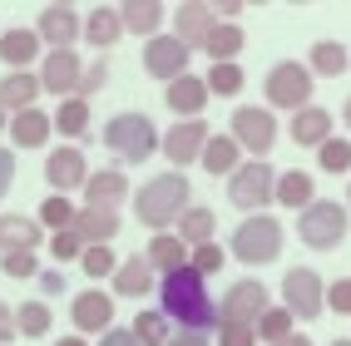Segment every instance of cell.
Returning <instances> with one entry per match:
<instances>
[{"label":"cell","instance_id":"obj_23","mask_svg":"<svg viewBox=\"0 0 351 346\" xmlns=\"http://www.w3.org/2000/svg\"><path fill=\"white\" fill-rule=\"evenodd\" d=\"M40 247V223L25 213H0V258L5 252H35Z\"/></svg>","mask_w":351,"mask_h":346},{"label":"cell","instance_id":"obj_52","mask_svg":"<svg viewBox=\"0 0 351 346\" xmlns=\"http://www.w3.org/2000/svg\"><path fill=\"white\" fill-rule=\"evenodd\" d=\"M40 292L45 297H60L64 292V272H40Z\"/></svg>","mask_w":351,"mask_h":346},{"label":"cell","instance_id":"obj_1","mask_svg":"<svg viewBox=\"0 0 351 346\" xmlns=\"http://www.w3.org/2000/svg\"><path fill=\"white\" fill-rule=\"evenodd\" d=\"M158 312L178 321L183 332H213L218 327V302L208 297V277H198L193 267H178V272H163L158 282Z\"/></svg>","mask_w":351,"mask_h":346},{"label":"cell","instance_id":"obj_39","mask_svg":"<svg viewBox=\"0 0 351 346\" xmlns=\"http://www.w3.org/2000/svg\"><path fill=\"white\" fill-rule=\"evenodd\" d=\"M208 95H218V99H232V95H243V84H247V75H243V69L238 64H213V69H208Z\"/></svg>","mask_w":351,"mask_h":346},{"label":"cell","instance_id":"obj_41","mask_svg":"<svg viewBox=\"0 0 351 346\" xmlns=\"http://www.w3.org/2000/svg\"><path fill=\"white\" fill-rule=\"evenodd\" d=\"M317 164L326 173H351V144L346 138H326V144L317 149Z\"/></svg>","mask_w":351,"mask_h":346},{"label":"cell","instance_id":"obj_58","mask_svg":"<svg viewBox=\"0 0 351 346\" xmlns=\"http://www.w3.org/2000/svg\"><path fill=\"white\" fill-rule=\"evenodd\" d=\"M0 129H10V114H5V104H0Z\"/></svg>","mask_w":351,"mask_h":346},{"label":"cell","instance_id":"obj_25","mask_svg":"<svg viewBox=\"0 0 351 346\" xmlns=\"http://www.w3.org/2000/svg\"><path fill=\"white\" fill-rule=\"evenodd\" d=\"M198 164L213 173V178H232V173L243 169V149L232 144L228 134H208V144H203V158H198Z\"/></svg>","mask_w":351,"mask_h":346},{"label":"cell","instance_id":"obj_31","mask_svg":"<svg viewBox=\"0 0 351 346\" xmlns=\"http://www.w3.org/2000/svg\"><path fill=\"white\" fill-rule=\"evenodd\" d=\"M312 193H317L312 173H302V169L277 173V188H272V198L282 203V208H307V203H312Z\"/></svg>","mask_w":351,"mask_h":346},{"label":"cell","instance_id":"obj_26","mask_svg":"<svg viewBox=\"0 0 351 346\" xmlns=\"http://www.w3.org/2000/svg\"><path fill=\"white\" fill-rule=\"evenodd\" d=\"M163 15H169V10H163L158 5V0H124V5H119V25H124V35H158V25H163Z\"/></svg>","mask_w":351,"mask_h":346},{"label":"cell","instance_id":"obj_17","mask_svg":"<svg viewBox=\"0 0 351 346\" xmlns=\"http://www.w3.org/2000/svg\"><path fill=\"white\" fill-rule=\"evenodd\" d=\"M80 233L84 247H109L114 233H119V213L114 208H75V223H69Z\"/></svg>","mask_w":351,"mask_h":346},{"label":"cell","instance_id":"obj_21","mask_svg":"<svg viewBox=\"0 0 351 346\" xmlns=\"http://www.w3.org/2000/svg\"><path fill=\"white\" fill-rule=\"evenodd\" d=\"M326 138H332V109L307 104V109L292 114V144H302V149H322Z\"/></svg>","mask_w":351,"mask_h":346},{"label":"cell","instance_id":"obj_4","mask_svg":"<svg viewBox=\"0 0 351 346\" xmlns=\"http://www.w3.org/2000/svg\"><path fill=\"white\" fill-rule=\"evenodd\" d=\"M104 149L119 153L124 164H144V158L158 153V129L149 114H114L104 124Z\"/></svg>","mask_w":351,"mask_h":346},{"label":"cell","instance_id":"obj_19","mask_svg":"<svg viewBox=\"0 0 351 346\" xmlns=\"http://www.w3.org/2000/svg\"><path fill=\"white\" fill-rule=\"evenodd\" d=\"M163 104H169L173 114H183V119H198V114L208 109V84L198 75H178L173 84H163Z\"/></svg>","mask_w":351,"mask_h":346},{"label":"cell","instance_id":"obj_49","mask_svg":"<svg viewBox=\"0 0 351 346\" xmlns=\"http://www.w3.org/2000/svg\"><path fill=\"white\" fill-rule=\"evenodd\" d=\"M10 183H15V153H10V149H0V198L10 193Z\"/></svg>","mask_w":351,"mask_h":346},{"label":"cell","instance_id":"obj_9","mask_svg":"<svg viewBox=\"0 0 351 346\" xmlns=\"http://www.w3.org/2000/svg\"><path fill=\"white\" fill-rule=\"evenodd\" d=\"M282 307L302 321H317L326 317V287H322V277L312 267H292L282 277Z\"/></svg>","mask_w":351,"mask_h":346},{"label":"cell","instance_id":"obj_20","mask_svg":"<svg viewBox=\"0 0 351 346\" xmlns=\"http://www.w3.org/2000/svg\"><path fill=\"white\" fill-rule=\"evenodd\" d=\"M84 208H114L119 213V203L129 198V178L119 173V169H99V173H89L84 178Z\"/></svg>","mask_w":351,"mask_h":346},{"label":"cell","instance_id":"obj_18","mask_svg":"<svg viewBox=\"0 0 351 346\" xmlns=\"http://www.w3.org/2000/svg\"><path fill=\"white\" fill-rule=\"evenodd\" d=\"M69 317H75V327H80V332H109V327H114V297L99 292V287H89V292L75 297Z\"/></svg>","mask_w":351,"mask_h":346},{"label":"cell","instance_id":"obj_54","mask_svg":"<svg viewBox=\"0 0 351 346\" xmlns=\"http://www.w3.org/2000/svg\"><path fill=\"white\" fill-rule=\"evenodd\" d=\"M213 15H223V20H228V25H232V20H238V15H243V5H238V0H223V5H218Z\"/></svg>","mask_w":351,"mask_h":346},{"label":"cell","instance_id":"obj_35","mask_svg":"<svg viewBox=\"0 0 351 346\" xmlns=\"http://www.w3.org/2000/svg\"><path fill=\"white\" fill-rule=\"evenodd\" d=\"M50 124H55L64 138H84V134H89V104H84V99H75V95L60 99V109L50 114Z\"/></svg>","mask_w":351,"mask_h":346},{"label":"cell","instance_id":"obj_8","mask_svg":"<svg viewBox=\"0 0 351 346\" xmlns=\"http://www.w3.org/2000/svg\"><path fill=\"white\" fill-rule=\"evenodd\" d=\"M228 138L238 144L243 153H272V144H277V114H267V109H257V104H243V109H232V129H228Z\"/></svg>","mask_w":351,"mask_h":346},{"label":"cell","instance_id":"obj_46","mask_svg":"<svg viewBox=\"0 0 351 346\" xmlns=\"http://www.w3.org/2000/svg\"><path fill=\"white\" fill-rule=\"evenodd\" d=\"M0 272L15 277V282H20V277H35L40 272L35 267V252H5V258H0Z\"/></svg>","mask_w":351,"mask_h":346},{"label":"cell","instance_id":"obj_34","mask_svg":"<svg viewBox=\"0 0 351 346\" xmlns=\"http://www.w3.org/2000/svg\"><path fill=\"white\" fill-rule=\"evenodd\" d=\"M346 64H351V55L341 50L337 40H317V45H312V60H307L312 79H317V75H322V79H337V75H346Z\"/></svg>","mask_w":351,"mask_h":346},{"label":"cell","instance_id":"obj_5","mask_svg":"<svg viewBox=\"0 0 351 346\" xmlns=\"http://www.w3.org/2000/svg\"><path fill=\"white\" fill-rule=\"evenodd\" d=\"M232 258L247 262V267H263V262H277L282 258V223L267 218V213H252L238 223V233H232Z\"/></svg>","mask_w":351,"mask_h":346},{"label":"cell","instance_id":"obj_45","mask_svg":"<svg viewBox=\"0 0 351 346\" xmlns=\"http://www.w3.org/2000/svg\"><path fill=\"white\" fill-rule=\"evenodd\" d=\"M50 252H55V262H69V258L84 252V243H80L75 227H64V233H50Z\"/></svg>","mask_w":351,"mask_h":346},{"label":"cell","instance_id":"obj_29","mask_svg":"<svg viewBox=\"0 0 351 346\" xmlns=\"http://www.w3.org/2000/svg\"><path fill=\"white\" fill-rule=\"evenodd\" d=\"M0 60H5L10 69H30L35 60H40V35L35 30H5L0 35Z\"/></svg>","mask_w":351,"mask_h":346},{"label":"cell","instance_id":"obj_38","mask_svg":"<svg viewBox=\"0 0 351 346\" xmlns=\"http://www.w3.org/2000/svg\"><path fill=\"white\" fill-rule=\"evenodd\" d=\"M129 332H134L138 346H169V336H173V332H169V317H163V312H138V321H134Z\"/></svg>","mask_w":351,"mask_h":346},{"label":"cell","instance_id":"obj_59","mask_svg":"<svg viewBox=\"0 0 351 346\" xmlns=\"http://www.w3.org/2000/svg\"><path fill=\"white\" fill-rule=\"evenodd\" d=\"M332 346H351V336H341V341H332Z\"/></svg>","mask_w":351,"mask_h":346},{"label":"cell","instance_id":"obj_27","mask_svg":"<svg viewBox=\"0 0 351 346\" xmlns=\"http://www.w3.org/2000/svg\"><path fill=\"white\" fill-rule=\"evenodd\" d=\"M154 292V267L149 258H124L119 267H114V297H149Z\"/></svg>","mask_w":351,"mask_h":346},{"label":"cell","instance_id":"obj_28","mask_svg":"<svg viewBox=\"0 0 351 346\" xmlns=\"http://www.w3.org/2000/svg\"><path fill=\"white\" fill-rule=\"evenodd\" d=\"M35 99H40V75H25V69H10V75L0 79V104H5V114L35 109Z\"/></svg>","mask_w":351,"mask_h":346},{"label":"cell","instance_id":"obj_60","mask_svg":"<svg viewBox=\"0 0 351 346\" xmlns=\"http://www.w3.org/2000/svg\"><path fill=\"white\" fill-rule=\"evenodd\" d=\"M346 213H351V198H346Z\"/></svg>","mask_w":351,"mask_h":346},{"label":"cell","instance_id":"obj_51","mask_svg":"<svg viewBox=\"0 0 351 346\" xmlns=\"http://www.w3.org/2000/svg\"><path fill=\"white\" fill-rule=\"evenodd\" d=\"M99 346H138V341H134V332H124V327H109V332L99 336Z\"/></svg>","mask_w":351,"mask_h":346},{"label":"cell","instance_id":"obj_48","mask_svg":"<svg viewBox=\"0 0 351 346\" xmlns=\"http://www.w3.org/2000/svg\"><path fill=\"white\" fill-rule=\"evenodd\" d=\"M218 346H257V332L238 327V321H223V327H218Z\"/></svg>","mask_w":351,"mask_h":346},{"label":"cell","instance_id":"obj_33","mask_svg":"<svg viewBox=\"0 0 351 346\" xmlns=\"http://www.w3.org/2000/svg\"><path fill=\"white\" fill-rule=\"evenodd\" d=\"M243 45H247V35H243L238 25H218L213 35L203 40V50H208V60H213V64H238Z\"/></svg>","mask_w":351,"mask_h":346},{"label":"cell","instance_id":"obj_16","mask_svg":"<svg viewBox=\"0 0 351 346\" xmlns=\"http://www.w3.org/2000/svg\"><path fill=\"white\" fill-rule=\"evenodd\" d=\"M218 30V15L213 5H203V0H189V5L173 10V40L189 45V50H203V40Z\"/></svg>","mask_w":351,"mask_h":346},{"label":"cell","instance_id":"obj_44","mask_svg":"<svg viewBox=\"0 0 351 346\" xmlns=\"http://www.w3.org/2000/svg\"><path fill=\"white\" fill-rule=\"evenodd\" d=\"M223 262H228V252H223L218 243H203V247H193V252H189V267H193L198 277H208V272H223Z\"/></svg>","mask_w":351,"mask_h":346},{"label":"cell","instance_id":"obj_13","mask_svg":"<svg viewBox=\"0 0 351 346\" xmlns=\"http://www.w3.org/2000/svg\"><path fill=\"white\" fill-rule=\"evenodd\" d=\"M35 35L50 50H75V40L84 35V20H80L75 5H45L40 20H35Z\"/></svg>","mask_w":351,"mask_h":346},{"label":"cell","instance_id":"obj_6","mask_svg":"<svg viewBox=\"0 0 351 346\" xmlns=\"http://www.w3.org/2000/svg\"><path fill=\"white\" fill-rule=\"evenodd\" d=\"M312 69L307 64H297V60H277L267 69V79H263V95H267V109H307L312 104Z\"/></svg>","mask_w":351,"mask_h":346},{"label":"cell","instance_id":"obj_2","mask_svg":"<svg viewBox=\"0 0 351 346\" xmlns=\"http://www.w3.org/2000/svg\"><path fill=\"white\" fill-rule=\"evenodd\" d=\"M189 178L183 173H158V178H149L144 188L134 193V218L144 223V227H173L183 213H189Z\"/></svg>","mask_w":351,"mask_h":346},{"label":"cell","instance_id":"obj_32","mask_svg":"<svg viewBox=\"0 0 351 346\" xmlns=\"http://www.w3.org/2000/svg\"><path fill=\"white\" fill-rule=\"evenodd\" d=\"M149 267L154 272H178V267H189V247H183L173 233H154V243H149Z\"/></svg>","mask_w":351,"mask_h":346},{"label":"cell","instance_id":"obj_11","mask_svg":"<svg viewBox=\"0 0 351 346\" xmlns=\"http://www.w3.org/2000/svg\"><path fill=\"white\" fill-rule=\"evenodd\" d=\"M203 144H208V124L203 119H178L169 134H158V153L173 164V173H183L189 164H198Z\"/></svg>","mask_w":351,"mask_h":346},{"label":"cell","instance_id":"obj_43","mask_svg":"<svg viewBox=\"0 0 351 346\" xmlns=\"http://www.w3.org/2000/svg\"><path fill=\"white\" fill-rule=\"evenodd\" d=\"M80 267H84V272L99 282V277H114L119 258H114V247H84V252H80Z\"/></svg>","mask_w":351,"mask_h":346},{"label":"cell","instance_id":"obj_7","mask_svg":"<svg viewBox=\"0 0 351 346\" xmlns=\"http://www.w3.org/2000/svg\"><path fill=\"white\" fill-rule=\"evenodd\" d=\"M272 188H277V169L267 158H247V164L228 178V203L243 208V213H263V203H272Z\"/></svg>","mask_w":351,"mask_h":346},{"label":"cell","instance_id":"obj_36","mask_svg":"<svg viewBox=\"0 0 351 346\" xmlns=\"http://www.w3.org/2000/svg\"><path fill=\"white\" fill-rule=\"evenodd\" d=\"M15 336H50V307L45 302H20L15 307Z\"/></svg>","mask_w":351,"mask_h":346},{"label":"cell","instance_id":"obj_42","mask_svg":"<svg viewBox=\"0 0 351 346\" xmlns=\"http://www.w3.org/2000/svg\"><path fill=\"white\" fill-rule=\"evenodd\" d=\"M104 79H109V60H104V55H95V60L84 64L80 84H75V99H84V104H89V95H99V89H104Z\"/></svg>","mask_w":351,"mask_h":346},{"label":"cell","instance_id":"obj_56","mask_svg":"<svg viewBox=\"0 0 351 346\" xmlns=\"http://www.w3.org/2000/svg\"><path fill=\"white\" fill-rule=\"evenodd\" d=\"M55 346H84V336H60Z\"/></svg>","mask_w":351,"mask_h":346},{"label":"cell","instance_id":"obj_30","mask_svg":"<svg viewBox=\"0 0 351 346\" xmlns=\"http://www.w3.org/2000/svg\"><path fill=\"white\" fill-rule=\"evenodd\" d=\"M213 233H218V218H213V208H189V213L178 218V233H173V238H178L183 247L193 252V247H203V243H213Z\"/></svg>","mask_w":351,"mask_h":346},{"label":"cell","instance_id":"obj_53","mask_svg":"<svg viewBox=\"0 0 351 346\" xmlns=\"http://www.w3.org/2000/svg\"><path fill=\"white\" fill-rule=\"evenodd\" d=\"M169 346H213L203 332H178V336H169Z\"/></svg>","mask_w":351,"mask_h":346},{"label":"cell","instance_id":"obj_55","mask_svg":"<svg viewBox=\"0 0 351 346\" xmlns=\"http://www.w3.org/2000/svg\"><path fill=\"white\" fill-rule=\"evenodd\" d=\"M277 346H317L312 336H287V341H277Z\"/></svg>","mask_w":351,"mask_h":346},{"label":"cell","instance_id":"obj_22","mask_svg":"<svg viewBox=\"0 0 351 346\" xmlns=\"http://www.w3.org/2000/svg\"><path fill=\"white\" fill-rule=\"evenodd\" d=\"M50 134H55V124H50V114H45V109H20V114H10V138H15V149H45V144H50Z\"/></svg>","mask_w":351,"mask_h":346},{"label":"cell","instance_id":"obj_3","mask_svg":"<svg viewBox=\"0 0 351 346\" xmlns=\"http://www.w3.org/2000/svg\"><path fill=\"white\" fill-rule=\"evenodd\" d=\"M346 223H351V213H346L341 203L312 198L307 208H302V218H297V238L307 243L312 252H337L346 243Z\"/></svg>","mask_w":351,"mask_h":346},{"label":"cell","instance_id":"obj_12","mask_svg":"<svg viewBox=\"0 0 351 346\" xmlns=\"http://www.w3.org/2000/svg\"><path fill=\"white\" fill-rule=\"evenodd\" d=\"M189 45H178L173 35H154V40H144V69L154 79H163V84H173L178 75H189Z\"/></svg>","mask_w":351,"mask_h":346},{"label":"cell","instance_id":"obj_40","mask_svg":"<svg viewBox=\"0 0 351 346\" xmlns=\"http://www.w3.org/2000/svg\"><path fill=\"white\" fill-rule=\"evenodd\" d=\"M40 227H50V233H64L69 223H75V203H69L64 193H50L40 203V218H35Z\"/></svg>","mask_w":351,"mask_h":346},{"label":"cell","instance_id":"obj_37","mask_svg":"<svg viewBox=\"0 0 351 346\" xmlns=\"http://www.w3.org/2000/svg\"><path fill=\"white\" fill-rule=\"evenodd\" d=\"M292 321H297V317H292L287 307H267L263 317H257V327H252V332H257V341L277 346V341H287V336H292Z\"/></svg>","mask_w":351,"mask_h":346},{"label":"cell","instance_id":"obj_47","mask_svg":"<svg viewBox=\"0 0 351 346\" xmlns=\"http://www.w3.org/2000/svg\"><path fill=\"white\" fill-rule=\"evenodd\" d=\"M326 312L351 317V277H341V282H332V287H326Z\"/></svg>","mask_w":351,"mask_h":346},{"label":"cell","instance_id":"obj_50","mask_svg":"<svg viewBox=\"0 0 351 346\" xmlns=\"http://www.w3.org/2000/svg\"><path fill=\"white\" fill-rule=\"evenodd\" d=\"M15 341V307L0 302V346H10Z\"/></svg>","mask_w":351,"mask_h":346},{"label":"cell","instance_id":"obj_57","mask_svg":"<svg viewBox=\"0 0 351 346\" xmlns=\"http://www.w3.org/2000/svg\"><path fill=\"white\" fill-rule=\"evenodd\" d=\"M341 124H346V129H351V99H346V104H341Z\"/></svg>","mask_w":351,"mask_h":346},{"label":"cell","instance_id":"obj_15","mask_svg":"<svg viewBox=\"0 0 351 346\" xmlns=\"http://www.w3.org/2000/svg\"><path fill=\"white\" fill-rule=\"evenodd\" d=\"M84 178H89V164H84V153H80L75 144L45 153V183H50L55 193H75V188H84Z\"/></svg>","mask_w":351,"mask_h":346},{"label":"cell","instance_id":"obj_10","mask_svg":"<svg viewBox=\"0 0 351 346\" xmlns=\"http://www.w3.org/2000/svg\"><path fill=\"white\" fill-rule=\"evenodd\" d=\"M267 312V287L257 282V277H243V282H232L218 302V327L223 321H238V327H257V317Z\"/></svg>","mask_w":351,"mask_h":346},{"label":"cell","instance_id":"obj_24","mask_svg":"<svg viewBox=\"0 0 351 346\" xmlns=\"http://www.w3.org/2000/svg\"><path fill=\"white\" fill-rule=\"evenodd\" d=\"M80 40H89L99 55L109 50V45H119V40H124V25H119V5H95V10L84 15V35H80Z\"/></svg>","mask_w":351,"mask_h":346},{"label":"cell","instance_id":"obj_14","mask_svg":"<svg viewBox=\"0 0 351 346\" xmlns=\"http://www.w3.org/2000/svg\"><path fill=\"white\" fill-rule=\"evenodd\" d=\"M80 75H84V64H80L75 50H50L40 60V89H45V95L69 99V95H75V84H80Z\"/></svg>","mask_w":351,"mask_h":346}]
</instances>
